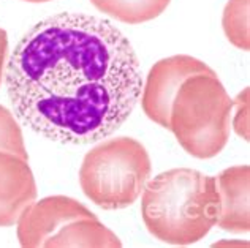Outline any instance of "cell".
Masks as SVG:
<instances>
[{"mask_svg": "<svg viewBox=\"0 0 250 248\" xmlns=\"http://www.w3.org/2000/svg\"><path fill=\"white\" fill-rule=\"evenodd\" d=\"M98 11L125 24H143L159 18L171 0H90Z\"/></svg>", "mask_w": 250, "mask_h": 248, "instance_id": "obj_10", "label": "cell"}, {"mask_svg": "<svg viewBox=\"0 0 250 248\" xmlns=\"http://www.w3.org/2000/svg\"><path fill=\"white\" fill-rule=\"evenodd\" d=\"M5 86L24 125L57 144L85 146L128 120L143 77L133 46L113 22L59 13L18 41Z\"/></svg>", "mask_w": 250, "mask_h": 248, "instance_id": "obj_1", "label": "cell"}, {"mask_svg": "<svg viewBox=\"0 0 250 248\" xmlns=\"http://www.w3.org/2000/svg\"><path fill=\"white\" fill-rule=\"evenodd\" d=\"M97 217L80 201L56 196L43 198L30 204L18 220V240L24 248H46L56 234L80 218Z\"/></svg>", "mask_w": 250, "mask_h": 248, "instance_id": "obj_6", "label": "cell"}, {"mask_svg": "<svg viewBox=\"0 0 250 248\" xmlns=\"http://www.w3.org/2000/svg\"><path fill=\"white\" fill-rule=\"evenodd\" d=\"M119 248L122 242L97 217L80 218L71 221L52 237L46 248Z\"/></svg>", "mask_w": 250, "mask_h": 248, "instance_id": "obj_9", "label": "cell"}, {"mask_svg": "<svg viewBox=\"0 0 250 248\" xmlns=\"http://www.w3.org/2000/svg\"><path fill=\"white\" fill-rule=\"evenodd\" d=\"M152 165L146 147L128 136L100 142L80 169L83 193L103 210L130 207L146 187Z\"/></svg>", "mask_w": 250, "mask_h": 248, "instance_id": "obj_4", "label": "cell"}, {"mask_svg": "<svg viewBox=\"0 0 250 248\" xmlns=\"http://www.w3.org/2000/svg\"><path fill=\"white\" fill-rule=\"evenodd\" d=\"M249 5L250 0H229L222 18L223 32L233 46L242 51L250 49L249 35Z\"/></svg>", "mask_w": 250, "mask_h": 248, "instance_id": "obj_11", "label": "cell"}, {"mask_svg": "<svg viewBox=\"0 0 250 248\" xmlns=\"http://www.w3.org/2000/svg\"><path fill=\"white\" fill-rule=\"evenodd\" d=\"M37 194L29 161L0 152V228L16 225L25 209L37 201Z\"/></svg>", "mask_w": 250, "mask_h": 248, "instance_id": "obj_7", "label": "cell"}, {"mask_svg": "<svg viewBox=\"0 0 250 248\" xmlns=\"http://www.w3.org/2000/svg\"><path fill=\"white\" fill-rule=\"evenodd\" d=\"M233 104L238 108L233 122L234 130L242 139L249 142V89H244V92L238 95Z\"/></svg>", "mask_w": 250, "mask_h": 248, "instance_id": "obj_13", "label": "cell"}, {"mask_svg": "<svg viewBox=\"0 0 250 248\" xmlns=\"http://www.w3.org/2000/svg\"><path fill=\"white\" fill-rule=\"evenodd\" d=\"M22 2H30V3H44V2H51V0H22Z\"/></svg>", "mask_w": 250, "mask_h": 248, "instance_id": "obj_15", "label": "cell"}, {"mask_svg": "<svg viewBox=\"0 0 250 248\" xmlns=\"http://www.w3.org/2000/svg\"><path fill=\"white\" fill-rule=\"evenodd\" d=\"M6 52H8V35H6V32L3 29H0V84H2Z\"/></svg>", "mask_w": 250, "mask_h": 248, "instance_id": "obj_14", "label": "cell"}, {"mask_svg": "<svg viewBox=\"0 0 250 248\" xmlns=\"http://www.w3.org/2000/svg\"><path fill=\"white\" fill-rule=\"evenodd\" d=\"M141 215L147 231L160 242H198L217 225L220 215L215 177L190 168L155 175L143 190Z\"/></svg>", "mask_w": 250, "mask_h": 248, "instance_id": "obj_2", "label": "cell"}, {"mask_svg": "<svg viewBox=\"0 0 250 248\" xmlns=\"http://www.w3.org/2000/svg\"><path fill=\"white\" fill-rule=\"evenodd\" d=\"M233 108L217 75H195L181 84L171 103L168 130L188 155L214 158L229 139Z\"/></svg>", "mask_w": 250, "mask_h": 248, "instance_id": "obj_3", "label": "cell"}, {"mask_svg": "<svg viewBox=\"0 0 250 248\" xmlns=\"http://www.w3.org/2000/svg\"><path fill=\"white\" fill-rule=\"evenodd\" d=\"M0 152L13 153L29 161L21 127L18 125L13 114L2 104H0Z\"/></svg>", "mask_w": 250, "mask_h": 248, "instance_id": "obj_12", "label": "cell"}, {"mask_svg": "<svg viewBox=\"0 0 250 248\" xmlns=\"http://www.w3.org/2000/svg\"><path fill=\"white\" fill-rule=\"evenodd\" d=\"M220 196L217 225L223 231L247 234L250 231V168L247 165L227 168L215 177Z\"/></svg>", "mask_w": 250, "mask_h": 248, "instance_id": "obj_8", "label": "cell"}, {"mask_svg": "<svg viewBox=\"0 0 250 248\" xmlns=\"http://www.w3.org/2000/svg\"><path fill=\"white\" fill-rule=\"evenodd\" d=\"M195 75H217L215 71L192 56H171L162 58L150 68L143 86L141 106L144 114L157 125L169 127V109L181 84Z\"/></svg>", "mask_w": 250, "mask_h": 248, "instance_id": "obj_5", "label": "cell"}]
</instances>
